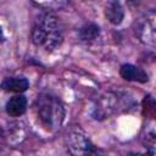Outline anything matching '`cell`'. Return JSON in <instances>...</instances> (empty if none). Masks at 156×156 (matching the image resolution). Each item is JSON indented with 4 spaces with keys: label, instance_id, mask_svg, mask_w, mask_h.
Masks as SVG:
<instances>
[{
    "label": "cell",
    "instance_id": "1",
    "mask_svg": "<svg viewBox=\"0 0 156 156\" xmlns=\"http://www.w3.org/2000/svg\"><path fill=\"white\" fill-rule=\"evenodd\" d=\"M32 41L45 51L57 49L63 41V28L60 18L49 11L40 13L32 29Z\"/></svg>",
    "mask_w": 156,
    "mask_h": 156
},
{
    "label": "cell",
    "instance_id": "2",
    "mask_svg": "<svg viewBox=\"0 0 156 156\" xmlns=\"http://www.w3.org/2000/svg\"><path fill=\"white\" fill-rule=\"evenodd\" d=\"M34 111L41 126L50 132L60 129L66 115L65 106L61 100L48 93L38 95L34 102Z\"/></svg>",
    "mask_w": 156,
    "mask_h": 156
},
{
    "label": "cell",
    "instance_id": "3",
    "mask_svg": "<svg viewBox=\"0 0 156 156\" xmlns=\"http://www.w3.org/2000/svg\"><path fill=\"white\" fill-rule=\"evenodd\" d=\"M135 106V101L128 93L123 91H110L101 96L93 110L95 119H104L112 115L128 112Z\"/></svg>",
    "mask_w": 156,
    "mask_h": 156
},
{
    "label": "cell",
    "instance_id": "4",
    "mask_svg": "<svg viewBox=\"0 0 156 156\" xmlns=\"http://www.w3.org/2000/svg\"><path fill=\"white\" fill-rule=\"evenodd\" d=\"M136 38L145 45H156V9L144 13L134 24Z\"/></svg>",
    "mask_w": 156,
    "mask_h": 156
},
{
    "label": "cell",
    "instance_id": "5",
    "mask_svg": "<svg viewBox=\"0 0 156 156\" xmlns=\"http://www.w3.org/2000/svg\"><path fill=\"white\" fill-rule=\"evenodd\" d=\"M68 147L73 155H89L96 152V149L90 141V139L79 130H76L69 134Z\"/></svg>",
    "mask_w": 156,
    "mask_h": 156
},
{
    "label": "cell",
    "instance_id": "6",
    "mask_svg": "<svg viewBox=\"0 0 156 156\" xmlns=\"http://www.w3.org/2000/svg\"><path fill=\"white\" fill-rule=\"evenodd\" d=\"M119 74L123 79L129 80V82L146 83L149 80V76L146 74L145 71H143L141 68H139L134 65H130V63L123 65L119 69Z\"/></svg>",
    "mask_w": 156,
    "mask_h": 156
},
{
    "label": "cell",
    "instance_id": "7",
    "mask_svg": "<svg viewBox=\"0 0 156 156\" xmlns=\"http://www.w3.org/2000/svg\"><path fill=\"white\" fill-rule=\"evenodd\" d=\"M27 110V99L22 94L12 96L5 106V111L10 117H20Z\"/></svg>",
    "mask_w": 156,
    "mask_h": 156
},
{
    "label": "cell",
    "instance_id": "8",
    "mask_svg": "<svg viewBox=\"0 0 156 156\" xmlns=\"http://www.w3.org/2000/svg\"><path fill=\"white\" fill-rule=\"evenodd\" d=\"M1 88L9 93L21 94L29 88V82L24 77H9L2 80Z\"/></svg>",
    "mask_w": 156,
    "mask_h": 156
},
{
    "label": "cell",
    "instance_id": "9",
    "mask_svg": "<svg viewBox=\"0 0 156 156\" xmlns=\"http://www.w3.org/2000/svg\"><path fill=\"white\" fill-rule=\"evenodd\" d=\"M105 16L112 24H119L124 18V10L119 0H110L105 7Z\"/></svg>",
    "mask_w": 156,
    "mask_h": 156
},
{
    "label": "cell",
    "instance_id": "10",
    "mask_svg": "<svg viewBox=\"0 0 156 156\" xmlns=\"http://www.w3.org/2000/svg\"><path fill=\"white\" fill-rule=\"evenodd\" d=\"M99 34H100V29L94 23H88L84 27H82L79 30V38L83 41H93L98 39Z\"/></svg>",
    "mask_w": 156,
    "mask_h": 156
},
{
    "label": "cell",
    "instance_id": "11",
    "mask_svg": "<svg viewBox=\"0 0 156 156\" xmlns=\"http://www.w3.org/2000/svg\"><path fill=\"white\" fill-rule=\"evenodd\" d=\"M37 6L44 10H61L66 7L69 0H32Z\"/></svg>",
    "mask_w": 156,
    "mask_h": 156
},
{
    "label": "cell",
    "instance_id": "12",
    "mask_svg": "<svg viewBox=\"0 0 156 156\" xmlns=\"http://www.w3.org/2000/svg\"><path fill=\"white\" fill-rule=\"evenodd\" d=\"M143 113L152 119H156V99L147 95L143 100Z\"/></svg>",
    "mask_w": 156,
    "mask_h": 156
},
{
    "label": "cell",
    "instance_id": "13",
    "mask_svg": "<svg viewBox=\"0 0 156 156\" xmlns=\"http://www.w3.org/2000/svg\"><path fill=\"white\" fill-rule=\"evenodd\" d=\"M143 144L147 154L156 155V133L155 132H149L147 134H145L143 139Z\"/></svg>",
    "mask_w": 156,
    "mask_h": 156
},
{
    "label": "cell",
    "instance_id": "14",
    "mask_svg": "<svg viewBox=\"0 0 156 156\" xmlns=\"http://www.w3.org/2000/svg\"><path fill=\"white\" fill-rule=\"evenodd\" d=\"M129 4H132V5H135V4H139L140 2V0H127Z\"/></svg>",
    "mask_w": 156,
    "mask_h": 156
}]
</instances>
